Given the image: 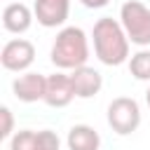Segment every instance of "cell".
Instances as JSON below:
<instances>
[{
	"mask_svg": "<svg viewBox=\"0 0 150 150\" xmlns=\"http://www.w3.org/2000/svg\"><path fill=\"white\" fill-rule=\"evenodd\" d=\"M75 98L73 80L66 73H54L47 75V91H45V103L52 108H66Z\"/></svg>",
	"mask_w": 150,
	"mask_h": 150,
	"instance_id": "ba28073f",
	"label": "cell"
},
{
	"mask_svg": "<svg viewBox=\"0 0 150 150\" xmlns=\"http://www.w3.org/2000/svg\"><path fill=\"white\" fill-rule=\"evenodd\" d=\"M33 12L40 26L45 28H56L63 26L68 14H70V0H35Z\"/></svg>",
	"mask_w": 150,
	"mask_h": 150,
	"instance_id": "52a82bcc",
	"label": "cell"
},
{
	"mask_svg": "<svg viewBox=\"0 0 150 150\" xmlns=\"http://www.w3.org/2000/svg\"><path fill=\"white\" fill-rule=\"evenodd\" d=\"M108 124L115 134L129 136L141 124V108L131 96H117L108 105Z\"/></svg>",
	"mask_w": 150,
	"mask_h": 150,
	"instance_id": "277c9868",
	"label": "cell"
},
{
	"mask_svg": "<svg viewBox=\"0 0 150 150\" xmlns=\"http://www.w3.org/2000/svg\"><path fill=\"white\" fill-rule=\"evenodd\" d=\"M49 59H52V63H54L56 68H61V70H75V68L87 66L89 42H87L84 30L77 28V26L61 28V30L56 33L54 45H52Z\"/></svg>",
	"mask_w": 150,
	"mask_h": 150,
	"instance_id": "7a4b0ae2",
	"label": "cell"
},
{
	"mask_svg": "<svg viewBox=\"0 0 150 150\" xmlns=\"http://www.w3.org/2000/svg\"><path fill=\"white\" fill-rule=\"evenodd\" d=\"M0 117H2V127H0V138H7L12 134V127H14V120H12V110L5 105L0 108Z\"/></svg>",
	"mask_w": 150,
	"mask_h": 150,
	"instance_id": "5bb4252c",
	"label": "cell"
},
{
	"mask_svg": "<svg viewBox=\"0 0 150 150\" xmlns=\"http://www.w3.org/2000/svg\"><path fill=\"white\" fill-rule=\"evenodd\" d=\"M94 54L105 66H122L129 59V38L120 21L103 16L94 23Z\"/></svg>",
	"mask_w": 150,
	"mask_h": 150,
	"instance_id": "6da1fadb",
	"label": "cell"
},
{
	"mask_svg": "<svg viewBox=\"0 0 150 150\" xmlns=\"http://www.w3.org/2000/svg\"><path fill=\"white\" fill-rule=\"evenodd\" d=\"M129 73L141 80V82H150V52L148 49H141L136 54H131L129 59Z\"/></svg>",
	"mask_w": 150,
	"mask_h": 150,
	"instance_id": "4fadbf2b",
	"label": "cell"
},
{
	"mask_svg": "<svg viewBox=\"0 0 150 150\" xmlns=\"http://www.w3.org/2000/svg\"><path fill=\"white\" fill-rule=\"evenodd\" d=\"M84 7H89V9H101V7H105L110 0H80Z\"/></svg>",
	"mask_w": 150,
	"mask_h": 150,
	"instance_id": "9a60e30c",
	"label": "cell"
},
{
	"mask_svg": "<svg viewBox=\"0 0 150 150\" xmlns=\"http://www.w3.org/2000/svg\"><path fill=\"white\" fill-rule=\"evenodd\" d=\"M59 145L61 141L52 129H42V131L23 129L12 136L9 150H59Z\"/></svg>",
	"mask_w": 150,
	"mask_h": 150,
	"instance_id": "5b68a950",
	"label": "cell"
},
{
	"mask_svg": "<svg viewBox=\"0 0 150 150\" xmlns=\"http://www.w3.org/2000/svg\"><path fill=\"white\" fill-rule=\"evenodd\" d=\"M145 103H148V108H150V87H148V91H145Z\"/></svg>",
	"mask_w": 150,
	"mask_h": 150,
	"instance_id": "2e32d148",
	"label": "cell"
},
{
	"mask_svg": "<svg viewBox=\"0 0 150 150\" xmlns=\"http://www.w3.org/2000/svg\"><path fill=\"white\" fill-rule=\"evenodd\" d=\"M68 150H98L101 145V136L94 127L89 124H75L70 131H68Z\"/></svg>",
	"mask_w": 150,
	"mask_h": 150,
	"instance_id": "7c38bea8",
	"label": "cell"
},
{
	"mask_svg": "<svg viewBox=\"0 0 150 150\" xmlns=\"http://www.w3.org/2000/svg\"><path fill=\"white\" fill-rule=\"evenodd\" d=\"M70 80H73V89H75V96L77 98H91L101 91L103 87V77L98 70L89 68V66H82V68H75L70 73Z\"/></svg>",
	"mask_w": 150,
	"mask_h": 150,
	"instance_id": "30bf717a",
	"label": "cell"
},
{
	"mask_svg": "<svg viewBox=\"0 0 150 150\" xmlns=\"http://www.w3.org/2000/svg\"><path fill=\"white\" fill-rule=\"evenodd\" d=\"M120 23L129 42L145 47L150 45V9L138 0H127L120 9Z\"/></svg>",
	"mask_w": 150,
	"mask_h": 150,
	"instance_id": "3957f363",
	"label": "cell"
},
{
	"mask_svg": "<svg viewBox=\"0 0 150 150\" xmlns=\"http://www.w3.org/2000/svg\"><path fill=\"white\" fill-rule=\"evenodd\" d=\"M0 61L7 70H14V73H21L26 70L33 61H35V47L33 42L28 40H9L5 42L2 47V54H0Z\"/></svg>",
	"mask_w": 150,
	"mask_h": 150,
	"instance_id": "8992f818",
	"label": "cell"
},
{
	"mask_svg": "<svg viewBox=\"0 0 150 150\" xmlns=\"http://www.w3.org/2000/svg\"><path fill=\"white\" fill-rule=\"evenodd\" d=\"M33 23V14L23 2H9L2 12V26L9 33H26Z\"/></svg>",
	"mask_w": 150,
	"mask_h": 150,
	"instance_id": "8fae6325",
	"label": "cell"
},
{
	"mask_svg": "<svg viewBox=\"0 0 150 150\" xmlns=\"http://www.w3.org/2000/svg\"><path fill=\"white\" fill-rule=\"evenodd\" d=\"M14 96L23 103H33V101H45V91H47V77L40 73H23L14 80L12 84Z\"/></svg>",
	"mask_w": 150,
	"mask_h": 150,
	"instance_id": "9c48e42d",
	"label": "cell"
}]
</instances>
